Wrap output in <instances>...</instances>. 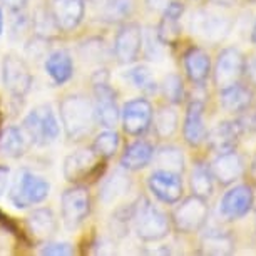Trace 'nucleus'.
<instances>
[{
	"instance_id": "obj_4",
	"label": "nucleus",
	"mask_w": 256,
	"mask_h": 256,
	"mask_svg": "<svg viewBox=\"0 0 256 256\" xmlns=\"http://www.w3.org/2000/svg\"><path fill=\"white\" fill-rule=\"evenodd\" d=\"M132 223L138 236L142 241H148V243L161 241L162 238H166L169 234V230H171L166 212H162L159 208L152 206L149 201H142L136 204Z\"/></svg>"
},
{
	"instance_id": "obj_35",
	"label": "nucleus",
	"mask_w": 256,
	"mask_h": 256,
	"mask_svg": "<svg viewBox=\"0 0 256 256\" xmlns=\"http://www.w3.org/2000/svg\"><path fill=\"white\" fill-rule=\"evenodd\" d=\"M161 89L164 99L169 104H180L184 98V84H182V79L178 74H168L164 77Z\"/></svg>"
},
{
	"instance_id": "obj_18",
	"label": "nucleus",
	"mask_w": 256,
	"mask_h": 256,
	"mask_svg": "<svg viewBox=\"0 0 256 256\" xmlns=\"http://www.w3.org/2000/svg\"><path fill=\"white\" fill-rule=\"evenodd\" d=\"M204 104L201 100H192L188 106L184 126H182V134L190 146H200L206 141L208 131L204 126Z\"/></svg>"
},
{
	"instance_id": "obj_9",
	"label": "nucleus",
	"mask_w": 256,
	"mask_h": 256,
	"mask_svg": "<svg viewBox=\"0 0 256 256\" xmlns=\"http://www.w3.org/2000/svg\"><path fill=\"white\" fill-rule=\"evenodd\" d=\"M233 22L228 17L210 10H198L190 20V30L192 36L208 42H220L228 36Z\"/></svg>"
},
{
	"instance_id": "obj_6",
	"label": "nucleus",
	"mask_w": 256,
	"mask_h": 256,
	"mask_svg": "<svg viewBox=\"0 0 256 256\" xmlns=\"http://www.w3.org/2000/svg\"><path fill=\"white\" fill-rule=\"evenodd\" d=\"M102 158L94 152L92 148L77 149L64 161V178L69 182H82L92 180L102 171Z\"/></svg>"
},
{
	"instance_id": "obj_30",
	"label": "nucleus",
	"mask_w": 256,
	"mask_h": 256,
	"mask_svg": "<svg viewBox=\"0 0 256 256\" xmlns=\"http://www.w3.org/2000/svg\"><path fill=\"white\" fill-rule=\"evenodd\" d=\"M212 172L206 164H196L191 171V191L200 198H210L212 194Z\"/></svg>"
},
{
	"instance_id": "obj_41",
	"label": "nucleus",
	"mask_w": 256,
	"mask_h": 256,
	"mask_svg": "<svg viewBox=\"0 0 256 256\" xmlns=\"http://www.w3.org/2000/svg\"><path fill=\"white\" fill-rule=\"evenodd\" d=\"M241 131H256V110L254 112H246L243 118L238 119Z\"/></svg>"
},
{
	"instance_id": "obj_43",
	"label": "nucleus",
	"mask_w": 256,
	"mask_h": 256,
	"mask_svg": "<svg viewBox=\"0 0 256 256\" xmlns=\"http://www.w3.org/2000/svg\"><path fill=\"white\" fill-rule=\"evenodd\" d=\"M2 2L10 12H20V10L26 8L28 0H2Z\"/></svg>"
},
{
	"instance_id": "obj_29",
	"label": "nucleus",
	"mask_w": 256,
	"mask_h": 256,
	"mask_svg": "<svg viewBox=\"0 0 256 256\" xmlns=\"http://www.w3.org/2000/svg\"><path fill=\"white\" fill-rule=\"evenodd\" d=\"M234 250V241L223 231H210L201 241V251L204 254H230Z\"/></svg>"
},
{
	"instance_id": "obj_32",
	"label": "nucleus",
	"mask_w": 256,
	"mask_h": 256,
	"mask_svg": "<svg viewBox=\"0 0 256 256\" xmlns=\"http://www.w3.org/2000/svg\"><path fill=\"white\" fill-rule=\"evenodd\" d=\"M132 10H134L132 0H108V4L104 6L102 10V18L106 22L118 24L128 20L131 17Z\"/></svg>"
},
{
	"instance_id": "obj_40",
	"label": "nucleus",
	"mask_w": 256,
	"mask_h": 256,
	"mask_svg": "<svg viewBox=\"0 0 256 256\" xmlns=\"http://www.w3.org/2000/svg\"><path fill=\"white\" fill-rule=\"evenodd\" d=\"M84 57H89V59H94V60H99L102 59V50H104V46L100 44V40L98 42H92L89 40L88 44L84 46Z\"/></svg>"
},
{
	"instance_id": "obj_39",
	"label": "nucleus",
	"mask_w": 256,
	"mask_h": 256,
	"mask_svg": "<svg viewBox=\"0 0 256 256\" xmlns=\"http://www.w3.org/2000/svg\"><path fill=\"white\" fill-rule=\"evenodd\" d=\"M12 14H14V20L10 26V36H12V38H16V37L20 38V36H24V32H26V28L28 26V18L22 10L12 12Z\"/></svg>"
},
{
	"instance_id": "obj_38",
	"label": "nucleus",
	"mask_w": 256,
	"mask_h": 256,
	"mask_svg": "<svg viewBox=\"0 0 256 256\" xmlns=\"http://www.w3.org/2000/svg\"><path fill=\"white\" fill-rule=\"evenodd\" d=\"M40 254H47V256H69L74 254V248L69 243H64V241H52V243H46L42 246Z\"/></svg>"
},
{
	"instance_id": "obj_23",
	"label": "nucleus",
	"mask_w": 256,
	"mask_h": 256,
	"mask_svg": "<svg viewBox=\"0 0 256 256\" xmlns=\"http://www.w3.org/2000/svg\"><path fill=\"white\" fill-rule=\"evenodd\" d=\"M154 149L148 141H136L129 144L120 156V166L128 171H139L152 161Z\"/></svg>"
},
{
	"instance_id": "obj_7",
	"label": "nucleus",
	"mask_w": 256,
	"mask_h": 256,
	"mask_svg": "<svg viewBox=\"0 0 256 256\" xmlns=\"http://www.w3.org/2000/svg\"><path fill=\"white\" fill-rule=\"evenodd\" d=\"M32 74L27 62L17 54H6L2 60L4 88L14 98H24L32 88Z\"/></svg>"
},
{
	"instance_id": "obj_21",
	"label": "nucleus",
	"mask_w": 256,
	"mask_h": 256,
	"mask_svg": "<svg viewBox=\"0 0 256 256\" xmlns=\"http://www.w3.org/2000/svg\"><path fill=\"white\" fill-rule=\"evenodd\" d=\"M44 69L47 76L50 77L56 84H66L67 80H70V77L74 76V60L72 56L64 49L50 52L46 57Z\"/></svg>"
},
{
	"instance_id": "obj_14",
	"label": "nucleus",
	"mask_w": 256,
	"mask_h": 256,
	"mask_svg": "<svg viewBox=\"0 0 256 256\" xmlns=\"http://www.w3.org/2000/svg\"><path fill=\"white\" fill-rule=\"evenodd\" d=\"M149 191L166 204H174L182 196V180L181 174L164 169H156L148 180Z\"/></svg>"
},
{
	"instance_id": "obj_15",
	"label": "nucleus",
	"mask_w": 256,
	"mask_h": 256,
	"mask_svg": "<svg viewBox=\"0 0 256 256\" xmlns=\"http://www.w3.org/2000/svg\"><path fill=\"white\" fill-rule=\"evenodd\" d=\"M254 202V194L250 186L241 184L231 188L224 192L220 201V212L226 220H238L251 210Z\"/></svg>"
},
{
	"instance_id": "obj_48",
	"label": "nucleus",
	"mask_w": 256,
	"mask_h": 256,
	"mask_svg": "<svg viewBox=\"0 0 256 256\" xmlns=\"http://www.w3.org/2000/svg\"><path fill=\"white\" fill-rule=\"evenodd\" d=\"M251 172H253V178L256 180V158L253 159V162H251Z\"/></svg>"
},
{
	"instance_id": "obj_44",
	"label": "nucleus",
	"mask_w": 256,
	"mask_h": 256,
	"mask_svg": "<svg viewBox=\"0 0 256 256\" xmlns=\"http://www.w3.org/2000/svg\"><path fill=\"white\" fill-rule=\"evenodd\" d=\"M244 70L248 72V76H250V79L254 82L256 84V56H253L251 59L246 62V66H244Z\"/></svg>"
},
{
	"instance_id": "obj_36",
	"label": "nucleus",
	"mask_w": 256,
	"mask_h": 256,
	"mask_svg": "<svg viewBox=\"0 0 256 256\" xmlns=\"http://www.w3.org/2000/svg\"><path fill=\"white\" fill-rule=\"evenodd\" d=\"M161 38L158 36V30L149 27L146 32H142V47L141 50H144V56L149 60H158L162 54V47H161Z\"/></svg>"
},
{
	"instance_id": "obj_5",
	"label": "nucleus",
	"mask_w": 256,
	"mask_h": 256,
	"mask_svg": "<svg viewBox=\"0 0 256 256\" xmlns=\"http://www.w3.org/2000/svg\"><path fill=\"white\" fill-rule=\"evenodd\" d=\"M62 223L67 230H77L90 212V194L84 186H72L60 198Z\"/></svg>"
},
{
	"instance_id": "obj_24",
	"label": "nucleus",
	"mask_w": 256,
	"mask_h": 256,
	"mask_svg": "<svg viewBox=\"0 0 256 256\" xmlns=\"http://www.w3.org/2000/svg\"><path fill=\"white\" fill-rule=\"evenodd\" d=\"M251 99H253L251 90L244 88V86H241L240 82L220 90L221 108L228 110V112H243V110L250 108Z\"/></svg>"
},
{
	"instance_id": "obj_20",
	"label": "nucleus",
	"mask_w": 256,
	"mask_h": 256,
	"mask_svg": "<svg viewBox=\"0 0 256 256\" xmlns=\"http://www.w3.org/2000/svg\"><path fill=\"white\" fill-rule=\"evenodd\" d=\"M131 190V178L122 169H116L110 176L104 180L99 190V200L102 204L110 206L120 198H124Z\"/></svg>"
},
{
	"instance_id": "obj_19",
	"label": "nucleus",
	"mask_w": 256,
	"mask_h": 256,
	"mask_svg": "<svg viewBox=\"0 0 256 256\" xmlns=\"http://www.w3.org/2000/svg\"><path fill=\"white\" fill-rule=\"evenodd\" d=\"M212 178L223 186H228L234 182L243 172V161L234 151L221 152L211 164Z\"/></svg>"
},
{
	"instance_id": "obj_22",
	"label": "nucleus",
	"mask_w": 256,
	"mask_h": 256,
	"mask_svg": "<svg viewBox=\"0 0 256 256\" xmlns=\"http://www.w3.org/2000/svg\"><path fill=\"white\" fill-rule=\"evenodd\" d=\"M28 228L37 238L47 240L52 238L57 230H59V221H57L54 211L50 208H36L30 214L27 216Z\"/></svg>"
},
{
	"instance_id": "obj_25",
	"label": "nucleus",
	"mask_w": 256,
	"mask_h": 256,
	"mask_svg": "<svg viewBox=\"0 0 256 256\" xmlns=\"http://www.w3.org/2000/svg\"><path fill=\"white\" fill-rule=\"evenodd\" d=\"M27 151V138L22 129L10 126L0 134V154L8 159H18Z\"/></svg>"
},
{
	"instance_id": "obj_34",
	"label": "nucleus",
	"mask_w": 256,
	"mask_h": 256,
	"mask_svg": "<svg viewBox=\"0 0 256 256\" xmlns=\"http://www.w3.org/2000/svg\"><path fill=\"white\" fill-rule=\"evenodd\" d=\"M119 142H120L119 134L109 129V131L99 132L98 136H96L94 142H92V149L98 156H100L102 159H109L118 152Z\"/></svg>"
},
{
	"instance_id": "obj_37",
	"label": "nucleus",
	"mask_w": 256,
	"mask_h": 256,
	"mask_svg": "<svg viewBox=\"0 0 256 256\" xmlns=\"http://www.w3.org/2000/svg\"><path fill=\"white\" fill-rule=\"evenodd\" d=\"M24 50H26V56L32 60L46 59L47 50H49V38H44V37L36 36V34H34V37H30L27 40Z\"/></svg>"
},
{
	"instance_id": "obj_12",
	"label": "nucleus",
	"mask_w": 256,
	"mask_h": 256,
	"mask_svg": "<svg viewBox=\"0 0 256 256\" xmlns=\"http://www.w3.org/2000/svg\"><path fill=\"white\" fill-rule=\"evenodd\" d=\"M152 106L148 99L138 98L124 104L120 119L122 128L129 136H141L152 124Z\"/></svg>"
},
{
	"instance_id": "obj_11",
	"label": "nucleus",
	"mask_w": 256,
	"mask_h": 256,
	"mask_svg": "<svg viewBox=\"0 0 256 256\" xmlns=\"http://www.w3.org/2000/svg\"><path fill=\"white\" fill-rule=\"evenodd\" d=\"M244 66L246 60L238 49L228 47V49L221 50L214 67V84L218 86V89H226L240 82L244 72Z\"/></svg>"
},
{
	"instance_id": "obj_10",
	"label": "nucleus",
	"mask_w": 256,
	"mask_h": 256,
	"mask_svg": "<svg viewBox=\"0 0 256 256\" xmlns=\"http://www.w3.org/2000/svg\"><path fill=\"white\" fill-rule=\"evenodd\" d=\"M94 114L96 120L104 128L114 129L120 119V110L118 108V96L106 80L94 82Z\"/></svg>"
},
{
	"instance_id": "obj_17",
	"label": "nucleus",
	"mask_w": 256,
	"mask_h": 256,
	"mask_svg": "<svg viewBox=\"0 0 256 256\" xmlns=\"http://www.w3.org/2000/svg\"><path fill=\"white\" fill-rule=\"evenodd\" d=\"M241 132L243 131H241L238 120H223L218 126H214L211 132H208L206 141L212 151L218 154L234 151Z\"/></svg>"
},
{
	"instance_id": "obj_33",
	"label": "nucleus",
	"mask_w": 256,
	"mask_h": 256,
	"mask_svg": "<svg viewBox=\"0 0 256 256\" xmlns=\"http://www.w3.org/2000/svg\"><path fill=\"white\" fill-rule=\"evenodd\" d=\"M128 79L132 82V86L144 94H154L158 90V82L154 79L152 72L146 66H136L128 72Z\"/></svg>"
},
{
	"instance_id": "obj_46",
	"label": "nucleus",
	"mask_w": 256,
	"mask_h": 256,
	"mask_svg": "<svg viewBox=\"0 0 256 256\" xmlns=\"http://www.w3.org/2000/svg\"><path fill=\"white\" fill-rule=\"evenodd\" d=\"M211 2L216 4V6H220V7H230L234 4V0H211Z\"/></svg>"
},
{
	"instance_id": "obj_42",
	"label": "nucleus",
	"mask_w": 256,
	"mask_h": 256,
	"mask_svg": "<svg viewBox=\"0 0 256 256\" xmlns=\"http://www.w3.org/2000/svg\"><path fill=\"white\" fill-rule=\"evenodd\" d=\"M8 178H10V169L6 164H0V198L4 196L8 186Z\"/></svg>"
},
{
	"instance_id": "obj_49",
	"label": "nucleus",
	"mask_w": 256,
	"mask_h": 256,
	"mask_svg": "<svg viewBox=\"0 0 256 256\" xmlns=\"http://www.w3.org/2000/svg\"><path fill=\"white\" fill-rule=\"evenodd\" d=\"M251 40L256 44V22H254V27H253V32H251Z\"/></svg>"
},
{
	"instance_id": "obj_45",
	"label": "nucleus",
	"mask_w": 256,
	"mask_h": 256,
	"mask_svg": "<svg viewBox=\"0 0 256 256\" xmlns=\"http://www.w3.org/2000/svg\"><path fill=\"white\" fill-rule=\"evenodd\" d=\"M171 2V0H146L148 7L151 8V10H164V8L168 7V4Z\"/></svg>"
},
{
	"instance_id": "obj_31",
	"label": "nucleus",
	"mask_w": 256,
	"mask_h": 256,
	"mask_svg": "<svg viewBox=\"0 0 256 256\" xmlns=\"http://www.w3.org/2000/svg\"><path fill=\"white\" fill-rule=\"evenodd\" d=\"M154 119V129H156L158 136L166 139L171 138L178 129V112L171 106H164L159 108L158 112L152 116Z\"/></svg>"
},
{
	"instance_id": "obj_2",
	"label": "nucleus",
	"mask_w": 256,
	"mask_h": 256,
	"mask_svg": "<svg viewBox=\"0 0 256 256\" xmlns=\"http://www.w3.org/2000/svg\"><path fill=\"white\" fill-rule=\"evenodd\" d=\"M26 138L36 146H47L60 134V124L50 104H40L26 116L22 124Z\"/></svg>"
},
{
	"instance_id": "obj_3",
	"label": "nucleus",
	"mask_w": 256,
	"mask_h": 256,
	"mask_svg": "<svg viewBox=\"0 0 256 256\" xmlns=\"http://www.w3.org/2000/svg\"><path fill=\"white\" fill-rule=\"evenodd\" d=\"M49 192V181L27 171V169H22L14 178L10 191H8V200L18 210H26L28 206L38 204V202L47 200Z\"/></svg>"
},
{
	"instance_id": "obj_47",
	"label": "nucleus",
	"mask_w": 256,
	"mask_h": 256,
	"mask_svg": "<svg viewBox=\"0 0 256 256\" xmlns=\"http://www.w3.org/2000/svg\"><path fill=\"white\" fill-rule=\"evenodd\" d=\"M4 26H6V20H4V10L0 7V36L4 34Z\"/></svg>"
},
{
	"instance_id": "obj_26",
	"label": "nucleus",
	"mask_w": 256,
	"mask_h": 256,
	"mask_svg": "<svg viewBox=\"0 0 256 256\" xmlns=\"http://www.w3.org/2000/svg\"><path fill=\"white\" fill-rule=\"evenodd\" d=\"M184 69L188 77L194 84H202L211 70V60L210 56L202 49H191L184 56Z\"/></svg>"
},
{
	"instance_id": "obj_1",
	"label": "nucleus",
	"mask_w": 256,
	"mask_h": 256,
	"mask_svg": "<svg viewBox=\"0 0 256 256\" xmlns=\"http://www.w3.org/2000/svg\"><path fill=\"white\" fill-rule=\"evenodd\" d=\"M59 114L66 136L70 141H80L94 128V104L82 94H69L60 100Z\"/></svg>"
},
{
	"instance_id": "obj_16",
	"label": "nucleus",
	"mask_w": 256,
	"mask_h": 256,
	"mask_svg": "<svg viewBox=\"0 0 256 256\" xmlns=\"http://www.w3.org/2000/svg\"><path fill=\"white\" fill-rule=\"evenodd\" d=\"M49 8L60 30L66 32L79 27L86 12L84 0H52Z\"/></svg>"
},
{
	"instance_id": "obj_28",
	"label": "nucleus",
	"mask_w": 256,
	"mask_h": 256,
	"mask_svg": "<svg viewBox=\"0 0 256 256\" xmlns=\"http://www.w3.org/2000/svg\"><path fill=\"white\" fill-rule=\"evenodd\" d=\"M32 28L36 36H40L44 38H54L62 32L59 24L56 22L54 16H52L49 7H38L34 12L32 17Z\"/></svg>"
},
{
	"instance_id": "obj_50",
	"label": "nucleus",
	"mask_w": 256,
	"mask_h": 256,
	"mask_svg": "<svg viewBox=\"0 0 256 256\" xmlns=\"http://www.w3.org/2000/svg\"><path fill=\"white\" fill-rule=\"evenodd\" d=\"M254 223H256V220H254Z\"/></svg>"
},
{
	"instance_id": "obj_8",
	"label": "nucleus",
	"mask_w": 256,
	"mask_h": 256,
	"mask_svg": "<svg viewBox=\"0 0 256 256\" xmlns=\"http://www.w3.org/2000/svg\"><path fill=\"white\" fill-rule=\"evenodd\" d=\"M208 214H210V208L206 204V200L192 194L190 198H186L176 208L174 214H172V221H174L178 231L190 234L200 231L206 224Z\"/></svg>"
},
{
	"instance_id": "obj_13",
	"label": "nucleus",
	"mask_w": 256,
	"mask_h": 256,
	"mask_svg": "<svg viewBox=\"0 0 256 256\" xmlns=\"http://www.w3.org/2000/svg\"><path fill=\"white\" fill-rule=\"evenodd\" d=\"M142 47V28L136 22H128L119 28L114 38V56L120 64H131L138 59Z\"/></svg>"
},
{
	"instance_id": "obj_27",
	"label": "nucleus",
	"mask_w": 256,
	"mask_h": 256,
	"mask_svg": "<svg viewBox=\"0 0 256 256\" xmlns=\"http://www.w3.org/2000/svg\"><path fill=\"white\" fill-rule=\"evenodd\" d=\"M152 159L156 162L158 169L164 171H171L181 174L184 171V156H182L181 149L174 146H162L152 154Z\"/></svg>"
}]
</instances>
